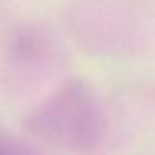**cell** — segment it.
Wrapping results in <instances>:
<instances>
[{
    "instance_id": "1",
    "label": "cell",
    "mask_w": 155,
    "mask_h": 155,
    "mask_svg": "<svg viewBox=\"0 0 155 155\" xmlns=\"http://www.w3.org/2000/svg\"><path fill=\"white\" fill-rule=\"evenodd\" d=\"M0 155H34L30 148L0 130Z\"/></svg>"
}]
</instances>
